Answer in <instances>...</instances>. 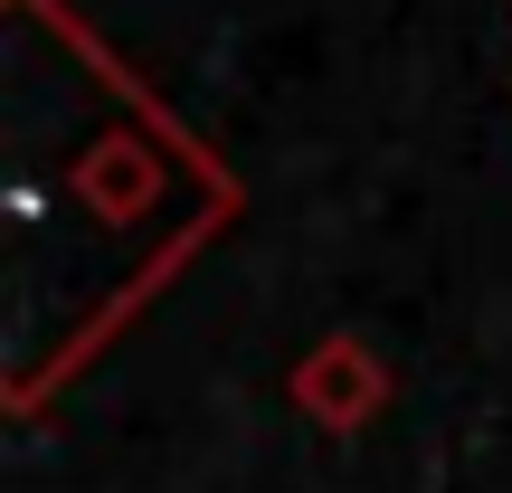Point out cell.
I'll list each match as a JSON object with an SVG mask.
<instances>
[{"label":"cell","mask_w":512,"mask_h":493,"mask_svg":"<svg viewBox=\"0 0 512 493\" xmlns=\"http://www.w3.org/2000/svg\"><path fill=\"white\" fill-rule=\"evenodd\" d=\"M76 190H86V209H105V219H143V200H152V152L143 143H95L86 162H76Z\"/></svg>","instance_id":"cell-2"},{"label":"cell","mask_w":512,"mask_h":493,"mask_svg":"<svg viewBox=\"0 0 512 493\" xmlns=\"http://www.w3.org/2000/svg\"><path fill=\"white\" fill-rule=\"evenodd\" d=\"M294 408H304L313 427H332V437H361L370 418L389 408V361L361 342V332H323V342L304 351V361L285 370Z\"/></svg>","instance_id":"cell-1"}]
</instances>
